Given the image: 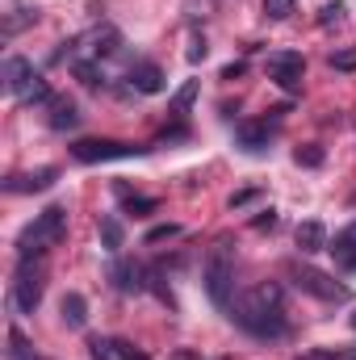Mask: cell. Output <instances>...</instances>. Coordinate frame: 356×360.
<instances>
[{"label":"cell","instance_id":"obj_15","mask_svg":"<svg viewBox=\"0 0 356 360\" xmlns=\"http://www.w3.org/2000/svg\"><path fill=\"white\" fill-rule=\"evenodd\" d=\"M76 126H80V109L68 96H55L51 101V130H76Z\"/></svg>","mask_w":356,"mask_h":360},{"label":"cell","instance_id":"obj_9","mask_svg":"<svg viewBox=\"0 0 356 360\" xmlns=\"http://www.w3.org/2000/svg\"><path fill=\"white\" fill-rule=\"evenodd\" d=\"M105 276L113 281V289L117 293H143L147 289V269L143 264H134V260H109V269H105Z\"/></svg>","mask_w":356,"mask_h":360},{"label":"cell","instance_id":"obj_5","mask_svg":"<svg viewBox=\"0 0 356 360\" xmlns=\"http://www.w3.org/2000/svg\"><path fill=\"white\" fill-rule=\"evenodd\" d=\"M42 293H46V269H42V260H38V256H34V260H21L17 272H13L8 306H13L17 314H34L38 302H42Z\"/></svg>","mask_w":356,"mask_h":360},{"label":"cell","instance_id":"obj_28","mask_svg":"<svg viewBox=\"0 0 356 360\" xmlns=\"http://www.w3.org/2000/svg\"><path fill=\"white\" fill-rule=\"evenodd\" d=\"M265 13L272 21H289L293 17V0H265Z\"/></svg>","mask_w":356,"mask_h":360},{"label":"cell","instance_id":"obj_27","mask_svg":"<svg viewBox=\"0 0 356 360\" xmlns=\"http://www.w3.org/2000/svg\"><path fill=\"white\" fill-rule=\"evenodd\" d=\"M293 160H298V168H319L323 164V147H298Z\"/></svg>","mask_w":356,"mask_h":360},{"label":"cell","instance_id":"obj_19","mask_svg":"<svg viewBox=\"0 0 356 360\" xmlns=\"http://www.w3.org/2000/svg\"><path fill=\"white\" fill-rule=\"evenodd\" d=\"M92 42H96V46H92V55H96V59H109V55H117V51H122V34H117L113 25H105Z\"/></svg>","mask_w":356,"mask_h":360},{"label":"cell","instance_id":"obj_29","mask_svg":"<svg viewBox=\"0 0 356 360\" xmlns=\"http://www.w3.org/2000/svg\"><path fill=\"white\" fill-rule=\"evenodd\" d=\"M331 68H336V72H356V46L336 51V55H331Z\"/></svg>","mask_w":356,"mask_h":360},{"label":"cell","instance_id":"obj_7","mask_svg":"<svg viewBox=\"0 0 356 360\" xmlns=\"http://www.w3.org/2000/svg\"><path fill=\"white\" fill-rule=\"evenodd\" d=\"M147 147H130V143H117V139H80L72 147V155L80 164H105V160H130V155H143Z\"/></svg>","mask_w":356,"mask_h":360},{"label":"cell","instance_id":"obj_3","mask_svg":"<svg viewBox=\"0 0 356 360\" xmlns=\"http://www.w3.org/2000/svg\"><path fill=\"white\" fill-rule=\"evenodd\" d=\"M63 231H68V210H63V205H46L34 222L21 226V235H17V256H21V260H34V256L51 252V248L63 239Z\"/></svg>","mask_w":356,"mask_h":360},{"label":"cell","instance_id":"obj_30","mask_svg":"<svg viewBox=\"0 0 356 360\" xmlns=\"http://www.w3.org/2000/svg\"><path fill=\"white\" fill-rule=\"evenodd\" d=\"M180 226L177 222H168V226H155V231H147V243H164V239H177Z\"/></svg>","mask_w":356,"mask_h":360},{"label":"cell","instance_id":"obj_16","mask_svg":"<svg viewBox=\"0 0 356 360\" xmlns=\"http://www.w3.org/2000/svg\"><path fill=\"white\" fill-rule=\"evenodd\" d=\"M293 239H298V248H302L306 256H310V252H323V248H327V226L310 218V222H302V226H298V235H293Z\"/></svg>","mask_w":356,"mask_h":360},{"label":"cell","instance_id":"obj_17","mask_svg":"<svg viewBox=\"0 0 356 360\" xmlns=\"http://www.w3.org/2000/svg\"><path fill=\"white\" fill-rule=\"evenodd\" d=\"M197 92H201V80H184L177 92H172V101H168V113L172 117H189V109H193V101H197Z\"/></svg>","mask_w":356,"mask_h":360},{"label":"cell","instance_id":"obj_38","mask_svg":"<svg viewBox=\"0 0 356 360\" xmlns=\"http://www.w3.org/2000/svg\"><path fill=\"white\" fill-rule=\"evenodd\" d=\"M352 327H356V314H352Z\"/></svg>","mask_w":356,"mask_h":360},{"label":"cell","instance_id":"obj_4","mask_svg":"<svg viewBox=\"0 0 356 360\" xmlns=\"http://www.w3.org/2000/svg\"><path fill=\"white\" fill-rule=\"evenodd\" d=\"M0 80H4V92H8L13 101H21V105H51V101H55L51 89H46V80H42V76L34 72V63L21 59V55H8V59H4Z\"/></svg>","mask_w":356,"mask_h":360},{"label":"cell","instance_id":"obj_33","mask_svg":"<svg viewBox=\"0 0 356 360\" xmlns=\"http://www.w3.org/2000/svg\"><path fill=\"white\" fill-rule=\"evenodd\" d=\"M201 59H205V42L193 38V42H189V63H201Z\"/></svg>","mask_w":356,"mask_h":360},{"label":"cell","instance_id":"obj_11","mask_svg":"<svg viewBox=\"0 0 356 360\" xmlns=\"http://www.w3.org/2000/svg\"><path fill=\"white\" fill-rule=\"evenodd\" d=\"M126 80H130V89L143 92V96H155V92H164V72H160L155 63H134Z\"/></svg>","mask_w":356,"mask_h":360},{"label":"cell","instance_id":"obj_8","mask_svg":"<svg viewBox=\"0 0 356 360\" xmlns=\"http://www.w3.org/2000/svg\"><path fill=\"white\" fill-rule=\"evenodd\" d=\"M302 55L298 51H276V55H268V76L276 80V89L285 92H298L302 89Z\"/></svg>","mask_w":356,"mask_h":360},{"label":"cell","instance_id":"obj_26","mask_svg":"<svg viewBox=\"0 0 356 360\" xmlns=\"http://www.w3.org/2000/svg\"><path fill=\"white\" fill-rule=\"evenodd\" d=\"M155 210H160L155 197H126V214H134V218H147V214H155Z\"/></svg>","mask_w":356,"mask_h":360},{"label":"cell","instance_id":"obj_35","mask_svg":"<svg viewBox=\"0 0 356 360\" xmlns=\"http://www.w3.org/2000/svg\"><path fill=\"white\" fill-rule=\"evenodd\" d=\"M180 139H189V130H184V126H172V130H164V143H180Z\"/></svg>","mask_w":356,"mask_h":360},{"label":"cell","instance_id":"obj_6","mask_svg":"<svg viewBox=\"0 0 356 360\" xmlns=\"http://www.w3.org/2000/svg\"><path fill=\"white\" fill-rule=\"evenodd\" d=\"M289 281L302 289V293H310V297H319V302H331V306H344V302H352V289L348 285H340L331 272L314 269V264H289Z\"/></svg>","mask_w":356,"mask_h":360},{"label":"cell","instance_id":"obj_2","mask_svg":"<svg viewBox=\"0 0 356 360\" xmlns=\"http://www.w3.org/2000/svg\"><path fill=\"white\" fill-rule=\"evenodd\" d=\"M201 281H205L210 302L231 314V306H235V239L231 235L210 243V252L201 260Z\"/></svg>","mask_w":356,"mask_h":360},{"label":"cell","instance_id":"obj_24","mask_svg":"<svg viewBox=\"0 0 356 360\" xmlns=\"http://www.w3.org/2000/svg\"><path fill=\"white\" fill-rule=\"evenodd\" d=\"M72 72H76V80H80L84 89H101V84H105V72H101L96 63H76Z\"/></svg>","mask_w":356,"mask_h":360},{"label":"cell","instance_id":"obj_20","mask_svg":"<svg viewBox=\"0 0 356 360\" xmlns=\"http://www.w3.org/2000/svg\"><path fill=\"white\" fill-rule=\"evenodd\" d=\"M34 21H38L34 8H17V13H8V17H4V38H17V34H21L25 25H34Z\"/></svg>","mask_w":356,"mask_h":360},{"label":"cell","instance_id":"obj_31","mask_svg":"<svg viewBox=\"0 0 356 360\" xmlns=\"http://www.w3.org/2000/svg\"><path fill=\"white\" fill-rule=\"evenodd\" d=\"M117 344V360H147V352H139L134 344H126V340H113Z\"/></svg>","mask_w":356,"mask_h":360},{"label":"cell","instance_id":"obj_34","mask_svg":"<svg viewBox=\"0 0 356 360\" xmlns=\"http://www.w3.org/2000/svg\"><path fill=\"white\" fill-rule=\"evenodd\" d=\"M248 201H256V188H243V193H235V197H231V210H239V205H248Z\"/></svg>","mask_w":356,"mask_h":360},{"label":"cell","instance_id":"obj_25","mask_svg":"<svg viewBox=\"0 0 356 360\" xmlns=\"http://www.w3.org/2000/svg\"><path fill=\"white\" fill-rule=\"evenodd\" d=\"M89 356L92 360H117V344H113V340L92 335V340H89Z\"/></svg>","mask_w":356,"mask_h":360},{"label":"cell","instance_id":"obj_1","mask_svg":"<svg viewBox=\"0 0 356 360\" xmlns=\"http://www.w3.org/2000/svg\"><path fill=\"white\" fill-rule=\"evenodd\" d=\"M231 319L256 335V340H281L289 331V319H285V293L276 281H260L252 289H243L231 306Z\"/></svg>","mask_w":356,"mask_h":360},{"label":"cell","instance_id":"obj_12","mask_svg":"<svg viewBox=\"0 0 356 360\" xmlns=\"http://www.w3.org/2000/svg\"><path fill=\"white\" fill-rule=\"evenodd\" d=\"M235 139H239L243 151H265L268 139H272V126H268V122H239Z\"/></svg>","mask_w":356,"mask_h":360},{"label":"cell","instance_id":"obj_23","mask_svg":"<svg viewBox=\"0 0 356 360\" xmlns=\"http://www.w3.org/2000/svg\"><path fill=\"white\" fill-rule=\"evenodd\" d=\"M344 13H348V8H344L340 0H327V4L319 8V25H323V30H331V25H344Z\"/></svg>","mask_w":356,"mask_h":360},{"label":"cell","instance_id":"obj_36","mask_svg":"<svg viewBox=\"0 0 356 360\" xmlns=\"http://www.w3.org/2000/svg\"><path fill=\"white\" fill-rule=\"evenodd\" d=\"M239 76H243V63H227L222 68V80H239Z\"/></svg>","mask_w":356,"mask_h":360},{"label":"cell","instance_id":"obj_37","mask_svg":"<svg viewBox=\"0 0 356 360\" xmlns=\"http://www.w3.org/2000/svg\"><path fill=\"white\" fill-rule=\"evenodd\" d=\"M336 360H356V352H336Z\"/></svg>","mask_w":356,"mask_h":360},{"label":"cell","instance_id":"obj_32","mask_svg":"<svg viewBox=\"0 0 356 360\" xmlns=\"http://www.w3.org/2000/svg\"><path fill=\"white\" fill-rule=\"evenodd\" d=\"M252 226H256V231H272V226H276V214H272V210H260V214L252 218Z\"/></svg>","mask_w":356,"mask_h":360},{"label":"cell","instance_id":"obj_22","mask_svg":"<svg viewBox=\"0 0 356 360\" xmlns=\"http://www.w3.org/2000/svg\"><path fill=\"white\" fill-rule=\"evenodd\" d=\"M147 289H151L164 306H177V297H172V289L164 285V272H160V269H147Z\"/></svg>","mask_w":356,"mask_h":360},{"label":"cell","instance_id":"obj_10","mask_svg":"<svg viewBox=\"0 0 356 360\" xmlns=\"http://www.w3.org/2000/svg\"><path fill=\"white\" fill-rule=\"evenodd\" d=\"M55 180H59V168H34V172H25V176L4 180V193H46Z\"/></svg>","mask_w":356,"mask_h":360},{"label":"cell","instance_id":"obj_18","mask_svg":"<svg viewBox=\"0 0 356 360\" xmlns=\"http://www.w3.org/2000/svg\"><path fill=\"white\" fill-rule=\"evenodd\" d=\"M101 243H105V252H122V243H126V226H122V218L117 214H105L101 218Z\"/></svg>","mask_w":356,"mask_h":360},{"label":"cell","instance_id":"obj_13","mask_svg":"<svg viewBox=\"0 0 356 360\" xmlns=\"http://www.w3.org/2000/svg\"><path fill=\"white\" fill-rule=\"evenodd\" d=\"M327 252H336V260L344 269H356V222H348L344 231H336V239L327 243Z\"/></svg>","mask_w":356,"mask_h":360},{"label":"cell","instance_id":"obj_14","mask_svg":"<svg viewBox=\"0 0 356 360\" xmlns=\"http://www.w3.org/2000/svg\"><path fill=\"white\" fill-rule=\"evenodd\" d=\"M59 314H63V323H68L72 331H80V327L89 323V302H84V293H63Z\"/></svg>","mask_w":356,"mask_h":360},{"label":"cell","instance_id":"obj_21","mask_svg":"<svg viewBox=\"0 0 356 360\" xmlns=\"http://www.w3.org/2000/svg\"><path fill=\"white\" fill-rule=\"evenodd\" d=\"M8 360H38L34 356V348H30V340L17 331V327H8V352H4Z\"/></svg>","mask_w":356,"mask_h":360}]
</instances>
